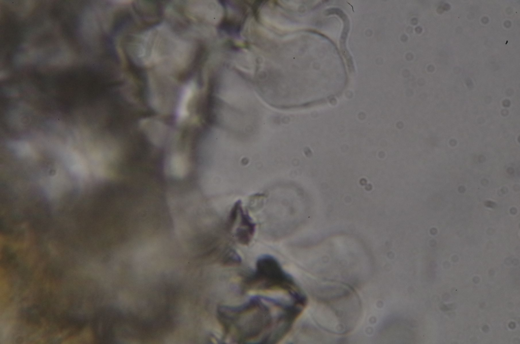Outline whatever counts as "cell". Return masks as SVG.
<instances>
[{"label": "cell", "instance_id": "cell-6", "mask_svg": "<svg viewBox=\"0 0 520 344\" xmlns=\"http://www.w3.org/2000/svg\"><path fill=\"white\" fill-rule=\"evenodd\" d=\"M240 222L236 229V237L239 243L248 245L251 242L255 232V224L247 213L241 208L240 212Z\"/></svg>", "mask_w": 520, "mask_h": 344}, {"label": "cell", "instance_id": "cell-7", "mask_svg": "<svg viewBox=\"0 0 520 344\" xmlns=\"http://www.w3.org/2000/svg\"><path fill=\"white\" fill-rule=\"evenodd\" d=\"M241 259L240 256L235 252L230 251L226 255L225 264L227 265H234L240 263Z\"/></svg>", "mask_w": 520, "mask_h": 344}, {"label": "cell", "instance_id": "cell-5", "mask_svg": "<svg viewBox=\"0 0 520 344\" xmlns=\"http://www.w3.org/2000/svg\"><path fill=\"white\" fill-rule=\"evenodd\" d=\"M196 89V84L193 81L188 82L183 87L176 108V118L178 122H183L188 117L189 105L195 94Z\"/></svg>", "mask_w": 520, "mask_h": 344}, {"label": "cell", "instance_id": "cell-1", "mask_svg": "<svg viewBox=\"0 0 520 344\" xmlns=\"http://www.w3.org/2000/svg\"><path fill=\"white\" fill-rule=\"evenodd\" d=\"M264 302V297H253L245 303L236 306H220L218 317L225 335H230L239 343L258 339L268 343L275 321L271 309Z\"/></svg>", "mask_w": 520, "mask_h": 344}, {"label": "cell", "instance_id": "cell-2", "mask_svg": "<svg viewBox=\"0 0 520 344\" xmlns=\"http://www.w3.org/2000/svg\"><path fill=\"white\" fill-rule=\"evenodd\" d=\"M244 290H283L292 296L300 292L291 276L282 268L277 260L272 256L260 257L255 269L242 281Z\"/></svg>", "mask_w": 520, "mask_h": 344}, {"label": "cell", "instance_id": "cell-3", "mask_svg": "<svg viewBox=\"0 0 520 344\" xmlns=\"http://www.w3.org/2000/svg\"><path fill=\"white\" fill-rule=\"evenodd\" d=\"M139 126L149 141L154 145L161 146L165 143L168 135V127L158 119L147 118L140 121Z\"/></svg>", "mask_w": 520, "mask_h": 344}, {"label": "cell", "instance_id": "cell-4", "mask_svg": "<svg viewBox=\"0 0 520 344\" xmlns=\"http://www.w3.org/2000/svg\"><path fill=\"white\" fill-rule=\"evenodd\" d=\"M166 170L171 177L182 179L188 173L189 161L185 154L174 152L169 155L166 162Z\"/></svg>", "mask_w": 520, "mask_h": 344}]
</instances>
